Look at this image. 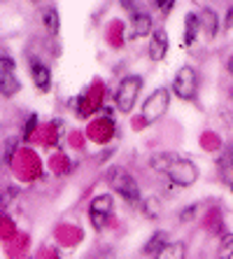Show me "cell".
Here are the masks:
<instances>
[{
	"label": "cell",
	"instance_id": "cell-14",
	"mask_svg": "<svg viewBox=\"0 0 233 259\" xmlns=\"http://www.w3.org/2000/svg\"><path fill=\"white\" fill-rule=\"evenodd\" d=\"M166 238H168L166 231H156V234L150 238V243L145 245V254H154V257H156V254H159V252L163 250V247L168 245Z\"/></svg>",
	"mask_w": 233,
	"mask_h": 259
},
{
	"label": "cell",
	"instance_id": "cell-22",
	"mask_svg": "<svg viewBox=\"0 0 233 259\" xmlns=\"http://www.w3.org/2000/svg\"><path fill=\"white\" fill-rule=\"evenodd\" d=\"M228 72H233V56L228 59Z\"/></svg>",
	"mask_w": 233,
	"mask_h": 259
},
{
	"label": "cell",
	"instance_id": "cell-11",
	"mask_svg": "<svg viewBox=\"0 0 233 259\" xmlns=\"http://www.w3.org/2000/svg\"><path fill=\"white\" fill-rule=\"evenodd\" d=\"M201 28L205 30V35L208 37H215L217 30H219V17H217L210 7L201 10Z\"/></svg>",
	"mask_w": 233,
	"mask_h": 259
},
{
	"label": "cell",
	"instance_id": "cell-4",
	"mask_svg": "<svg viewBox=\"0 0 233 259\" xmlns=\"http://www.w3.org/2000/svg\"><path fill=\"white\" fill-rule=\"evenodd\" d=\"M168 105H170V91H168L166 87L156 89L152 96L145 98V103H143V119H145V124H154V121L161 119V117L166 115Z\"/></svg>",
	"mask_w": 233,
	"mask_h": 259
},
{
	"label": "cell",
	"instance_id": "cell-21",
	"mask_svg": "<svg viewBox=\"0 0 233 259\" xmlns=\"http://www.w3.org/2000/svg\"><path fill=\"white\" fill-rule=\"evenodd\" d=\"M156 7H161L163 12H170V10L175 7V3H156Z\"/></svg>",
	"mask_w": 233,
	"mask_h": 259
},
{
	"label": "cell",
	"instance_id": "cell-13",
	"mask_svg": "<svg viewBox=\"0 0 233 259\" xmlns=\"http://www.w3.org/2000/svg\"><path fill=\"white\" fill-rule=\"evenodd\" d=\"M19 91V79L14 72H10V75H0V94L5 98H12L14 94Z\"/></svg>",
	"mask_w": 233,
	"mask_h": 259
},
{
	"label": "cell",
	"instance_id": "cell-2",
	"mask_svg": "<svg viewBox=\"0 0 233 259\" xmlns=\"http://www.w3.org/2000/svg\"><path fill=\"white\" fill-rule=\"evenodd\" d=\"M108 182L126 203H133V205L140 203V187H137L135 178L131 173H126L124 168H112L108 173Z\"/></svg>",
	"mask_w": 233,
	"mask_h": 259
},
{
	"label": "cell",
	"instance_id": "cell-20",
	"mask_svg": "<svg viewBox=\"0 0 233 259\" xmlns=\"http://www.w3.org/2000/svg\"><path fill=\"white\" fill-rule=\"evenodd\" d=\"M224 26H226V28H233V3L228 5V12H226V21H224Z\"/></svg>",
	"mask_w": 233,
	"mask_h": 259
},
{
	"label": "cell",
	"instance_id": "cell-7",
	"mask_svg": "<svg viewBox=\"0 0 233 259\" xmlns=\"http://www.w3.org/2000/svg\"><path fill=\"white\" fill-rule=\"evenodd\" d=\"M168 33L163 28H159V30H154L152 33V37H150V59L152 61H161V59H166V54H168Z\"/></svg>",
	"mask_w": 233,
	"mask_h": 259
},
{
	"label": "cell",
	"instance_id": "cell-5",
	"mask_svg": "<svg viewBox=\"0 0 233 259\" xmlns=\"http://www.w3.org/2000/svg\"><path fill=\"white\" fill-rule=\"evenodd\" d=\"M173 91L182 101H192L198 91V75L192 66H182L173 79Z\"/></svg>",
	"mask_w": 233,
	"mask_h": 259
},
{
	"label": "cell",
	"instance_id": "cell-17",
	"mask_svg": "<svg viewBox=\"0 0 233 259\" xmlns=\"http://www.w3.org/2000/svg\"><path fill=\"white\" fill-rule=\"evenodd\" d=\"M221 173H224L226 182L231 185V189H233V150L228 152L226 157H224V161H221Z\"/></svg>",
	"mask_w": 233,
	"mask_h": 259
},
{
	"label": "cell",
	"instance_id": "cell-8",
	"mask_svg": "<svg viewBox=\"0 0 233 259\" xmlns=\"http://www.w3.org/2000/svg\"><path fill=\"white\" fill-rule=\"evenodd\" d=\"M152 30V17L147 12H133L131 14V33L128 37L135 40V37H145Z\"/></svg>",
	"mask_w": 233,
	"mask_h": 259
},
{
	"label": "cell",
	"instance_id": "cell-3",
	"mask_svg": "<svg viewBox=\"0 0 233 259\" xmlns=\"http://www.w3.org/2000/svg\"><path fill=\"white\" fill-rule=\"evenodd\" d=\"M140 89H143V77L137 75H128V77L121 79V84L117 87V94H114V101H117V108L128 115L135 105L137 96H140Z\"/></svg>",
	"mask_w": 233,
	"mask_h": 259
},
{
	"label": "cell",
	"instance_id": "cell-10",
	"mask_svg": "<svg viewBox=\"0 0 233 259\" xmlns=\"http://www.w3.org/2000/svg\"><path fill=\"white\" fill-rule=\"evenodd\" d=\"M201 17L198 14H194V12H189L187 14V19H184V45L187 47H192L194 42L198 40V35H201Z\"/></svg>",
	"mask_w": 233,
	"mask_h": 259
},
{
	"label": "cell",
	"instance_id": "cell-19",
	"mask_svg": "<svg viewBox=\"0 0 233 259\" xmlns=\"http://www.w3.org/2000/svg\"><path fill=\"white\" fill-rule=\"evenodd\" d=\"M143 210H145V215L156 217V215H159V201H156V199H147L143 203Z\"/></svg>",
	"mask_w": 233,
	"mask_h": 259
},
{
	"label": "cell",
	"instance_id": "cell-12",
	"mask_svg": "<svg viewBox=\"0 0 233 259\" xmlns=\"http://www.w3.org/2000/svg\"><path fill=\"white\" fill-rule=\"evenodd\" d=\"M184 257H187V245L184 243H168L154 259H184Z\"/></svg>",
	"mask_w": 233,
	"mask_h": 259
},
{
	"label": "cell",
	"instance_id": "cell-1",
	"mask_svg": "<svg viewBox=\"0 0 233 259\" xmlns=\"http://www.w3.org/2000/svg\"><path fill=\"white\" fill-rule=\"evenodd\" d=\"M150 166L159 173H163L170 182L179 185V187H192L194 182L198 180V168L194 166V161L189 159H182L173 152H161V154H154L150 161Z\"/></svg>",
	"mask_w": 233,
	"mask_h": 259
},
{
	"label": "cell",
	"instance_id": "cell-18",
	"mask_svg": "<svg viewBox=\"0 0 233 259\" xmlns=\"http://www.w3.org/2000/svg\"><path fill=\"white\" fill-rule=\"evenodd\" d=\"M10 72H17V66L10 56H0V75H10Z\"/></svg>",
	"mask_w": 233,
	"mask_h": 259
},
{
	"label": "cell",
	"instance_id": "cell-16",
	"mask_svg": "<svg viewBox=\"0 0 233 259\" xmlns=\"http://www.w3.org/2000/svg\"><path fill=\"white\" fill-rule=\"evenodd\" d=\"M219 259H233V234H224L219 241Z\"/></svg>",
	"mask_w": 233,
	"mask_h": 259
},
{
	"label": "cell",
	"instance_id": "cell-6",
	"mask_svg": "<svg viewBox=\"0 0 233 259\" xmlns=\"http://www.w3.org/2000/svg\"><path fill=\"white\" fill-rule=\"evenodd\" d=\"M112 215V196L110 194H101L96 199L91 201L89 205V217H91V224H94V229L101 231L108 222V217Z\"/></svg>",
	"mask_w": 233,
	"mask_h": 259
},
{
	"label": "cell",
	"instance_id": "cell-9",
	"mask_svg": "<svg viewBox=\"0 0 233 259\" xmlns=\"http://www.w3.org/2000/svg\"><path fill=\"white\" fill-rule=\"evenodd\" d=\"M30 75H33V82H35V87L40 91H47L49 84H52V72H49V68L42 63V61L33 59L30 61Z\"/></svg>",
	"mask_w": 233,
	"mask_h": 259
},
{
	"label": "cell",
	"instance_id": "cell-15",
	"mask_svg": "<svg viewBox=\"0 0 233 259\" xmlns=\"http://www.w3.org/2000/svg\"><path fill=\"white\" fill-rule=\"evenodd\" d=\"M44 26H47V30L52 33V35H59V10L56 7H47L44 10Z\"/></svg>",
	"mask_w": 233,
	"mask_h": 259
}]
</instances>
